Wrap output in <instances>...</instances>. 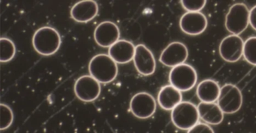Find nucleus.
I'll return each mask as SVG.
<instances>
[{"label": "nucleus", "instance_id": "obj_1", "mask_svg": "<svg viewBox=\"0 0 256 133\" xmlns=\"http://www.w3.org/2000/svg\"><path fill=\"white\" fill-rule=\"evenodd\" d=\"M89 72L100 83L108 84L116 78L118 68L116 62L109 55L98 54L90 62Z\"/></svg>", "mask_w": 256, "mask_h": 133}, {"label": "nucleus", "instance_id": "obj_2", "mask_svg": "<svg viewBox=\"0 0 256 133\" xmlns=\"http://www.w3.org/2000/svg\"><path fill=\"white\" fill-rule=\"evenodd\" d=\"M34 48L40 54L50 56L59 50L61 37L59 32L50 26L40 28L32 38Z\"/></svg>", "mask_w": 256, "mask_h": 133}, {"label": "nucleus", "instance_id": "obj_3", "mask_svg": "<svg viewBox=\"0 0 256 133\" xmlns=\"http://www.w3.org/2000/svg\"><path fill=\"white\" fill-rule=\"evenodd\" d=\"M199 118L198 106L190 102H181L172 110V122L180 130H190L198 122Z\"/></svg>", "mask_w": 256, "mask_h": 133}, {"label": "nucleus", "instance_id": "obj_4", "mask_svg": "<svg viewBox=\"0 0 256 133\" xmlns=\"http://www.w3.org/2000/svg\"><path fill=\"white\" fill-rule=\"evenodd\" d=\"M197 72L188 64H181L173 67L169 74L170 85L182 92L190 90L197 83Z\"/></svg>", "mask_w": 256, "mask_h": 133}, {"label": "nucleus", "instance_id": "obj_5", "mask_svg": "<svg viewBox=\"0 0 256 133\" xmlns=\"http://www.w3.org/2000/svg\"><path fill=\"white\" fill-rule=\"evenodd\" d=\"M250 10L244 4L232 6L226 18V28L233 35L239 36L248 28Z\"/></svg>", "mask_w": 256, "mask_h": 133}, {"label": "nucleus", "instance_id": "obj_6", "mask_svg": "<svg viewBox=\"0 0 256 133\" xmlns=\"http://www.w3.org/2000/svg\"><path fill=\"white\" fill-rule=\"evenodd\" d=\"M218 104L224 114H234L242 107V96L239 88L232 84L222 86Z\"/></svg>", "mask_w": 256, "mask_h": 133}, {"label": "nucleus", "instance_id": "obj_7", "mask_svg": "<svg viewBox=\"0 0 256 133\" xmlns=\"http://www.w3.org/2000/svg\"><path fill=\"white\" fill-rule=\"evenodd\" d=\"M130 109L136 118L146 119L155 113L156 102L152 96L148 92H138L132 98Z\"/></svg>", "mask_w": 256, "mask_h": 133}, {"label": "nucleus", "instance_id": "obj_8", "mask_svg": "<svg viewBox=\"0 0 256 133\" xmlns=\"http://www.w3.org/2000/svg\"><path fill=\"white\" fill-rule=\"evenodd\" d=\"M74 92L79 100L90 102L100 96L101 86L100 82L92 76H84L76 80Z\"/></svg>", "mask_w": 256, "mask_h": 133}, {"label": "nucleus", "instance_id": "obj_9", "mask_svg": "<svg viewBox=\"0 0 256 133\" xmlns=\"http://www.w3.org/2000/svg\"><path fill=\"white\" fill-rule=\"evenodd\" d=\"M244 42L238 35L228 36L220 43V56L226 62H235L244 55Z\"/></svg>", "mask_w": 256, "mask_h": 133}, {"label": "nucleus", "instance_id": "obj_10", "mask_svg": "<svg viewBox=\"0 0 256 133\" xmlns=\"http://www.w3.org/2000/svg\"><path fill=\"white\" fill-rule=\"evenodd\" d=\"M188 56V49L184 43L174 42L170 43L163 50L160 60L163 65L175 67L184 64Z\"/></svg>", "mask_w": 256, "mask_h": 133}, {"label": "nucleus", "instance_id": "obj_11", "mask_svg": "<svg viewBox=\"0 0 256 133\" xmlns=\"http://www.w3.org/2000/svg\"><path fill=\"white\" fill-rule=\"evenodd\" d=\"M208 19L202 12H186L181 17L180 26L182 32L190 36H198L208 28Z\"/></svg>", "mask_w": 256, "mask_h": 133}, {"label": "nucleus", "instance_id": "obj_12", "mask_svg": "<svg viewBox=\"0 0 256 133\" xmlns=\"http://www.w3.org/2000/svg\"><path fill=\"white\" fill-rule=\"evenodd\" d=\"M120 36L119 28L113 22H104L98 25L94 32V38L98 46L110 48L119 41Z\"/></svg>", "mask_w": 256, "mask_h": 133}, {"label": "nucleus", "instance_id": "obj_13", "mask_svg": "<svg viewBox=\"0 0 256 133\" xmlns=\"http://www.w3.org/2000/svg\"><path fill=\"white\" fill-rule=\"evenodd\" d=\"M134 66L142 76H151L155 72V58L152 52L144 44H138L136 47V53L134 56Z\"/></svg>", "mask_w": 256, "mask_h": 133}, {"label": "nucleus", "instance_id": "obj_14", "mask_svg": "<svg viewBox=\"0 0 256 133\" xmlns=\"http://www.w3.org/2000/svg\"><path fill=\"white\" fill-rule=\"evenodd\" d=\"M136 47L131 42L119 40L109 48V56L116 64H124L134 60Z\"/></svg>", "mask_w": 256, "mask_h": 133}, {"label": "nucleus", "instance_id": "obj_15", "mask_svg": "<svg viewBox=\"0 0 256 133\" xmlns=\"http://www.w3.org/2000/svg\"><path fill=\"white\" fill-rule=\"evenodd\" d=\"M98 4L92 0H85L76 4L71 10V16L76 22L86 23L98 14Z\"/></svg>", "mask_w": 256, "mask_h": 133}, {"label": "nucleus", "instance_id": "obj_16", "mask_svg": "<svg viewBox=\"0 0 256 133\" xmlns=\"http://www.w3.org/2000/svg\"><path fill=\"white\" fill-rule=\"evenodd\" d=\"M198 109L200 119L208 124L218 125L224 119V112L216 103L202 102L198 106Z\"/></svg>", "mask_w": 256, "mask_h": 133}, {"label": "nucleus", "instance_id": "obj_17", "mask_svg": "<svg viewBox=\"0 0 256 133\" xmlns=\"http://www.w3.org/2000/svg\"><path fill=\"white\" fill-rule=\"evenodd\" d=\"M181 102H182L181 91L172 85L163 86L158 92V104L164 110H173Z\"/></svg>", "mask_w": 256, "mask_h": 133}, {"label": "nucleus", "instance_id": "obj_18", "mask_svg": "<svg viewBox=\"0 0 256 133\" xmlns=\"http://www.w3.org/2000/svg\"><path fill=\"white\" fill-rule=\"evenodd\" d=\"M220 85L215 80L206 79L198 85V97L203 102H215L218 100L220 95Z\"/></svg>", "mask_w": 256, "mask_h": 133}, {"label": "nucleus", "instance_id": "obj_19", "mask_svg": "<svg viewBox=\"0 0 256 133\" xmlns=\"http://www.w3.org/2000/svg\"><path fill=\"white\" fill-rule=\"evenodd\" d=\"M0 46H1L0 61L2 62H10L16 55V46L10 38H1Z\"/></svg>", "mask_w": 256, "mask_h": 133}, {"label": "nucleus", "instance_id": "obj_20", "mask_svg": "<svg viewBox=\"0 0 256 133\" xmlns=\"http://www.w3.org/2000/svg\"><path fill=\"white\" fill-rule=\"evenodd\" d=\"M244 58L246 61L256 66V37H250L244 42Z\"/></svg>", "mask_w": 256, "mask_h": 133}, {"label": "nucleus", "instance_id": "obj_21", "mask_svg": "<svg viewBox=\"0 0 256 133\" xmlns=\"http://www.w3.org/2000/svg\"><path fill=\"white\" fill-rule=\"evenodd\" d=\"M1 110V122H0V130H4L10 127L14 120L12 110L6 104H0Z\"/></svg>", "mask_w": 256, "mask_h": 133}, {"label": "nucleus", "instance_id": "obj_22", "mask_svg": "<svg viewBox=\"0 0 256 133\" xmlns=\"http://www.w3.org/2000/svg\"><path fill=\"white\" fill-rule=\"evenodd\" d=\"M206 1H186L182 0L181 1L182 7L185 8L188 12H200V10H203L204 7L206 5Z\"/></svg>", "mask_w": 256, "mask_h": 133}, {"label": "nucleus", "instance_id": "obj_23", "mask_svg": "<svg viewBox=\"0 0 256 133\" xmlns=\"http://www.w3.org/2000/svg\"><path fill=\"white\" fill-rule=\"evenodd\" d=\"M190 132H214V130L208 124H200L198 122L192 128L188 130Z\"/></svg>", "mask_w": 256, "mask_h": 133}, {"label": "nucleus", "instance_id": "obj_24", "mask_svg": "<svg viewBox=\"0 0 256 133\" xmlns=\"http://www.w3.org/2000/svg\"><path fill=\"white\" fill-rule=\"evenodd\" d=\"M250 24L252 28L256 31V6L250 10Z\"/></svg>", "mask_w": 256, "mask_h": 133}]
</instances>
